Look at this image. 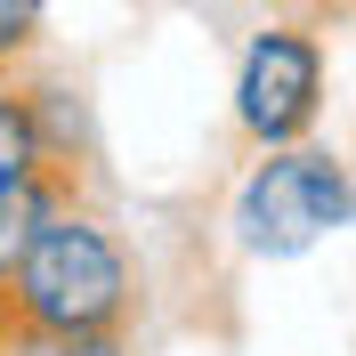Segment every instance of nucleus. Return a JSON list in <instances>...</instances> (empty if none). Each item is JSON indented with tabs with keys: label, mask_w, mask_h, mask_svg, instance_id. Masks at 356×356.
Returning <instances> with one entry per match:
<instances>
[{
	"label": "nucleus",
	"mask_w": 356,
	"mask_h": 356,
	"mask_svg": "<svg viewBox=\"0 0 356 356\" xmlns=\"http://www.w3.org/2000/svg\"><path fill=\"white\" fill-rule=\"evenodd\" d=\"M73 195H81V178H73V170H41V178H24V186L0 195V308H8V284H17L24 251L41 243V227L57 219Z\"/></svg>",
	"instance_id": "obj_4"
},
{
	"label": "nucleus",
	"mask_w": 356,
	"mask_h": 356,
	"mask_svg": "<svg viewBox=\"0 0 356 356\" xmlns=\"http://www.w3.org/2000/svg\"><path fill=\"white\" fill-rule=\"evenodd\" d=\"M324 97H332V49L316 17H267L243 33L235 73H227V122L251 154L259 146H300L324 130Z\"/></svg>",
	"instance_id": "obj_3"
},
{
	"label": "nucleus",
	"mask_w": 356,
	"mask_h": 356,
	"mask_svg": "<svg viewBox=\"0 0 356 356\" xmlns=\"http://www.w3.org/2000/svg\"><path fill=\"white\" fill-rule=\"evenodd\" d=\"M291 17H316L324 24V33H332V24H356V0H284Z\"/></svg>",
	"instance_id": "obj_9"
},
{
	"label": "nucleus",
	"mask_w": 356,
	"mask_h": 356,
	"mask_svg": "<svg viewBox=\"0 0 356 356\" xmlns=\"http://www.w3.org/2000/svg\"><path fill=\"white\" fill-rule=\"evenodd\" d=\"M41 33H49V0H0V81L33 73Z\"/></svg>",
	"instance_id": "obj_7"
},
{
	"label": "nucleus",
	"mask_w": 356,
	"mask_h": 356,
	"mask_svg": "<svg viewBox=\"0 0 356 356\" xmlns=\"http://www.w3.org/2000/svg\"><path fill=\"white\" fill-rule=\"evenodd\" d=\"M41 170H57V162H49L33 89H24V73H17V81H0V195L24 186V178H41Z\"/></svg>",
	"instance_id": "obj_6"
},
{
	"label": "nucleus",
	"mask_w": 356,
	"mask_h": 356,
	"mask_svg": "<svg viewBox=\"0 0 356 356\" xmlns=\"http://www.w3.org/2000/svg\"><path fill=\"white\" fill-rule=\"evenodd\" d=\"M356 227V162L324 138L300 146H259L227 195V243L251 267H291Z\"/></svg>",
	"instance_id": "obj_2"
},
{
	"label": "nucleus",
	"mask_w": 356,
	"mask_h": 356,
	"mask_svg": "<svg viewBox=\"0 0 356 356\" xmlns=\"http://www.w3.org/2000/svg\"><path fill=\"white\" fill-rule=\"evenodd\" d=\"M0 356H130L122 332H0Z\"/></svg>",
	"instance_id": "obj_8"
},
{
	"label": "nucleus",
	"mask_w": 356,
	"mask_h": 356,
	"mask_svg": "<svg viewBox=\"0 0 356 356\" xmlns=\"http://www.w3.org/2000/svg\"><path fill=\"white\" fill-rule=\"evenodd\" d=\"M138 316V259L106 211L81 195L41 227L8 284V324L17 332H130Z\"/></svg>",
	"instance_id": "obj_1"
},
{
	"label": "nucleus",
	"mask_w": 356,
	"mask_h": 356,
	"mask_svg": "<svg viewBox=\"0 0 356 356\" xmlns=\"http://www.w3.org/2000/svg\"><path fill=\"white\" fill-rule=\"evenodd\" d=\"M33 89V113H41V138H49V162L81 178L97 162V122H89V97L65 81V73H24Z\"/></svg>",
	"instance_id": "obj_5"
},
{
	"label": "nucleus",
	"mask_w": 356,
	"mask_h": 356,
	"mask_svg": "<svg viewBox=\"0 0 356 356\" xmlns=\"http://www.w3.org/2000/svg\"><path fill=\"white\" fill-rule=\"evenodd\" d=\"M0 332H8V308H0Z\"/></svg>",
	"instance_id": "obj_10"
}]
</instances>
